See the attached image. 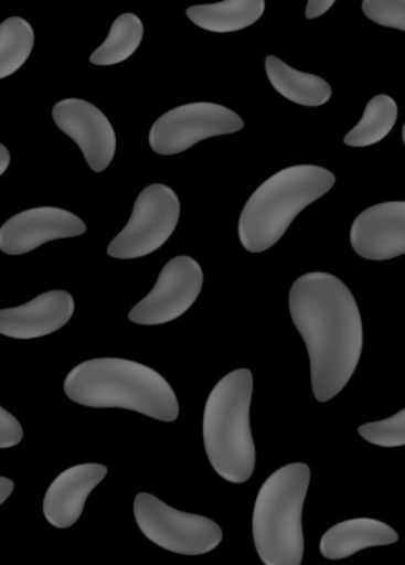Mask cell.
<instances>
[{
	"label": "cell",
	"mask_w": 405,
	"mask_h": 565,
	"mask_svg": "<svg viewBox=\"0 0 405 565\" xmlns=\"http://www.w3.org/2000/svg\"><path fill=\"white\" fill-rule=\"evenodd\" d=\"M290 315L310 355L318 402L337 397L356 372L363 352V319L347 285L331 274L303 275L290 289Z\"/></svg>",
	"instance_id": "1"
},
{
	"label": "cell",
	"mask_w": 405,
	"mask_h": 565,
	"mask_svg": "<svg viewBox=\"0 0 405 565\" xmlns=\"http://www.w3.org/2000/svg\"><path fill=\"white\" fill-rule=\"evenodd\" d=\"M66 397L92 408H125L159 422L179 417V402L169 382L154 369L126 359L82 362L66 375Z\"/></svg>",
	"instance_id": "2"
},
{
	"label": "cell",
	"mask_w": 405,
	"mask_h": 565,
	"mask_svg": "<svg viewBox=\"0 0 405 565\" xmlns=\"http://www.w3.org/2000/svg\"><path fill=\"white\" fill-rule=\"evenodd\" d=\"M337 178L320 166L281 169L252 194L238 221L245 250L262 254L281 241L291 222L333 189Z\"/></svg>",
	"instance_id": "3"
},
{
	"label": "cell",
	"mask_w": 405,
	"mask_h": 565,
	"mask_svg": "<svg viewBox=\"0 0 405 565\" xmlns=\"http://www.w3.org/2000/svg\"><path fill=\"white\" fill-rule=\"evenodd\" d=\"M254 375L237 369L217 382L204 411V447L219 477L228 483L251 480L255 470V444L251 428Z\"/></svg>",
	"instance_id": "4"
},
{
	"label": "cell",
	"mask_w": 405,
	"mask_h": 565,
	"mask_svg": "<svg viewBox=\"0 0 405 565\" xmlns=\"http://www.w3.org/2000/svg\"><path fill=\"white\" fill-rule=\"evenodd\" d=\"M311 471L291 463L268 477L255 501L252 533L265 565H301L305 554L303 507Z\"/></svg>",
	"instance_id": "5"
},
{
	"label": "cell",
	"mask_w": 405,
	"mask_h": 565,
	"mask_svg": "<svg viewBox=\"0 0 405 565\" xmlns=\"http://www.w3.org/2000/svg\"><path fill=\"white\" fill-rule=\"evenodd\" d=\"M135 518L139 530L151 543L181 556L211 553L224 537L215 521L199 514L182 513L149 493L136 497Z\"/></svg>",
	"instance_id": "6"
},
{
	"label": "cell",
	"mask_w": 405,
	"mask_h": 565,
	"mask_svg": "<svg viewBox=\"0 0 405 565\" xmlns=\"http://www.w3.org/2000/svg\"><path fill=\"white\" fill-rule=\"evenodd\" d=\"M179 217L178 194L164 184L148 185L136 199L128 224L109 244V257L132 260L154 254L174 234Z\"/></svg>",
	"instance_id": "7"
},
{
	"label": "cell",
	"mask_w": 405,
	"mask_h": 565,
	"mask_svg": "<svg viewBox=\"0 0 405 565\" xmlns=\"http://www.w3.org/2000/svg\"><path fill=\"white\" fill-rule=\"evenodd\" d=\"M244 129V119L215 103H191L162 115L149 131V146L161 156L181 154L192 146L215 136Z\"/></svg>",
	"instance_id": "8"
},
{
	"label": "cell",
	"mask_w": 405,
	"mask_h": 565,
	"mask_svg": "<svg viewBox=\"0 0 405 565\" xmlns=\"http://www.w3.org/2000/svg\"><path fill=\"white\" fill-rule=\"evenodd\" d=\"M204 285V271L192 257L172 258L166 264L154 288L129 311V321L141 326H158L181 318Z\"/></svg>",
	"instance_id": "9"
},
{
	"label": "cell",
	"mask_w": 405,
	"mask_h": 565,
	"mask_svg": "<svg viewBox=\"0 0 405 565\" xmlns=\"http://www.w3.org/2000/svg\"><path fill=\"white\" fill-rule=\"evenodd\" d=\"M52 116L60 131L82 149L92 171L108 169L115 158L116 132L102 109L85 99L68 98L53 106Z\"/></svg>",
	"instance_id": "10"
},
{
	"label": "cell",
	"mask_w": 405,
	"mask_h": 565,
	"mask_svg": "<svg viewBox=\"0 0 405 565\" xmlns=\"http://www.w3.org/2000/svg\"><path fill=\"white\" fill-rule=\"evenodd\" d=\"M85 232V222L65 209H29L2 225L0 250L7 255H25L49 242L79 237Z\"/></svg>",
	"instance_id": "11"
},
{
	"label": "cell",
	"mask_w": 405,
	"mask_h": 565,
	"mask_svg": "<svg viewBox=\"0 0 405 565\" xmlns=\"http://www.w3.org/2000/svg\"><path fill=\"white\" fill-rule=\"evenodd\" d=\"M351 245L366 260L384 262L405 254V202H384L358 215Z\"/></svg>",
	"instance_id": "12"
},
{
	"label": "cell",
	"mask_w": 405,
	"mask_h": 565,
	"mask_svg": "<svg viewBox=\"0 0 405 565\" xmlns=\"http://www.w3.org/2000/svg\"><path fill=\"white\" fill-rule=\"evenodd\" d=\"M75 312L70 292L55 289L17 308L0 311V332L12 339H36L62 329Z\"/></svg>",
	"instance_id": "13"
},
{
	"label": "cell",
	"mask_w": 405,
	"mask_h": 565,
	"mask_svg": "<svg viewBox=\"0 0 405 565\" xmlns=\"http://www.w3.org/2000/svg\"><path fill=\"white\" fill-rule=\"evenodd\" d=\"M108 468L99 463H83L68 468L55 478L43 500L45 520L56 530L72 527L85 510L86 500L105 480Z\"/></svg>",
	"instance_id": "14"
},
{
	"label": "cell",
	"mask_w": 405,
	"mask_h": 565,
	"mask_svg": "<svg viewBox=\"0 0 405 565\" xmlns=\"http://www.w3.org/2000/svg\"><path fill=\"white\" fill-rule=\"evenodd\" d=\"M399 541L396 531L383 521L358 518L337 524L321 537L320 551L330 561L347 559L370 547L391 546Z\"/></svg>",
	"instance_id": "15"
},
{
	"label": "cell",
	"mask_w": 405,
	"mask_h": 565,
	"mask_svg": "<svg viewBox=\"0 0 405 565\" xmlns=\"http://www.w3.org/2000/svg\"><path fill=\"white\" fill-rule=\"evenodd\" d=\"M265 70H267L271 86L284 98L290 99L297 105L313 106V108L315 106H323L330 102L331 95H333V89H331L327 79L291 68L278 56H267Z\"/></svg>",
	"instance_id": "16"
},
{
	"label": "cell",
	"mask_w": 405,
	"mask_h": 565,
	"mask_svg": "<svg viewBox=\"0 0 405 565\" xmlns=\"http://www.w3.org/2000/svg\"><path fill=\"white\" fill-rule=\"evenodd\" d=\"M264 12L265 0H222L189 7L188 17L194 25L209 32L231 33L254 25Z\"/></svg>",
	"instance_id": "17"
},
{
	"label": "cell",
	"mask_w": 405,
	"mask_h": 565,
	"mask_svg": "<svg viewBox=\"0 0 405 565\" xmlns=\"http://www.w3.org/2000/svg\"><path fill=\"white\" fill-rule=\"evenodd\" d=\"M145 25L135 13H122L113 22L105 42L92 53L89 62L98 66L118 65L141 45Z\"/></svg>",
	"instance_id": "18"
},
{
	"label": "cell",
	"mask_w": 405,
	"mask_h": 565,
	"mask_svg": "<svg viewBox=\"0 0 405 565\" xmlns=\"http://www.w3.org/2000/svg\"><path fill=\"white\" fill-rule=\"evenodd\" d=\"M399 109L391 96L377 95L367 103L361 121L348 132L344 145L351 148H367L383 141L396 126Z\"/></svg>",
	"instance_id": "19"
},
{
	"label": "cell",
	"mask_w": 405,
	"mask_h": 565,
	"mask_svg": "<svg viewBox=\"0 0 405 565\" xmlns=\"http://www.w3.org/2000/svg\"><path fill=\"white\" fill-rule=\"evenodd\" d=\"M35 43L32 25L22 17H10L0 25V78L13 75L29 60Z\"/></svg>",
	"instance_id": "20"
},
{
	"label": "cell",
	"mask_w": 405,
	"mask_h": 565,
	"mask_svg": "<svg viewBox=\"0 0 405 565\" xmlns=\"http://www.w3.org/2000/svg\"><path fill=\"white\" fill-rule=\"evenodd\" d=\"M360 435L377 447L396 448L405 445V411L386 420L371 422L360 427Z\"/></svg>",
	"instance_id": "21"
},
{
	"label": "cell",
	"mask_w": 405,
	"mask_h": 565,
	"mask_svg": "<svg viewBox=\"0 0 405 565\" xmlns=\"http://www.w3.org/2000/svg\"><path fill=\"white\" fill-rule=\"evenodd\" d=\"M363 12L377 25L405 30V0H363Z\"/></svg>",
	"instance_id": "22"
},
{
	"label": "cell",
	"mask_w": 405,
	"mask_h": 565,
	"mask_svg": "<svg viewBox=\"0 0 405 565\" xmlns=\"http://www.w3.org/2000/svg\"><path fill=\"white\" fill-rule=\"evenodd\" d=\"M23 438V428L12 414L0 408V448H12Z\"/></svg>",
	"instance_id": "23"
},
{
	"label": "cell",
	"mask_w": 405,
	"mask_h": 565,
	"mask_svg": "<svg viewBox=\"0 0 405 565\" xmlns=\"http://www.w3.org/2000/svg\"><path fill=\"white\" fill-rule=\"evenodd\" d=\"M334 2L337 0H308V19H318V17L324 15L334 6Z\"/></svg>",
	"instance_id": "24"
},
{
	"label": "cell",
	"mask_w": 405,
	"mask_h": 565,
	"mask_svg": "<svg viewBox=\"0 0 405 565\" xmlns=\"http://www.w3.org/2000/svg\"><path fill=\"white\" fill-rule=\"evenodd\" d=\"M13 488H15V484L12 480L6 477L0 478V504L9 500L10 494L13 493Z\"/></svg>",
	"instance_id": "25"
},
{
	"label": "cell",
	"mask_w": 405,
	"mask_h": 565,
	"mask_svg": "<svg viewBox=\"0 0 405 565\" xmlns=\"http://www.w3.org/2000/svg\"><path fill=\"white\" fill-rule=\"evenodd\" d=\"M10 164V152L6 146L0 145V174L7 171Z\"/></svg>",
	"instance_id": "26"
}]
</instances>
